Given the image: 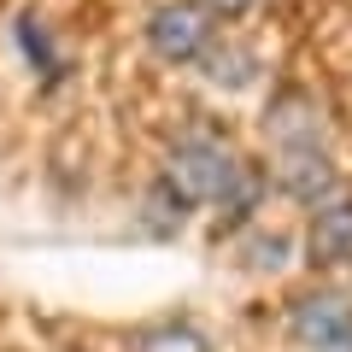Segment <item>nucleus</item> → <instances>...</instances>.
Returning a JSON list of instances; mask_svg holds the SVG:
<instances>
[{
	"label": "nucleus",
	"mask_w": 352,
	"mask_h": 352,
	"mask_svg": "<svg viewBox=\"0 0 352 352\" xmlns=\"http://www.w3.org/2000/svg\"><path fill=\"white\" fill-rule=\"evenodd\" d=\"M235 164H241V147H235V141H229L212 118H188V124L164 141L153 194H159L176 217H182V212H200V206L212 212L217 194H223L229 176H235Z\"/></svg>",
	"instance_id": "nucleus-1"
},
{
	"label": "nucleus",
	"mask_w": 352,
	"mask_h": 352,
	"mask_svg": "<svg viewBox=\"0 0 352 352\" xmlns=\"http://www.w3.org/2000/svg\"><path fill=\"white\" fill-rule=\"evenodd\" d=\"M141 36H147V53L164 65H182V71H200L206 53L217 47V18L206 12L200 0H159L147 12V24H141Z\"/></svg>",
	"instance_id": "nucleus-2"
},
{
	"label": "nucleus",
	"mask_w": 352,
	"mask_h": 352,
	"mask_svg": "<svg viewBox=\"0 0 352 352\" xmlns=\"http://www.w3.org/2000/svg\"><path fill=\"white\" fill-rule=\"evenodd\" d=\"M282 329L300 352H352V294L335 282L300 288L282 311Z\"/></svg>",
	"instance_id": "nucleus-3"
},
{
	"label": "nucleus",
	"mask_w": 352,
	"mask_h": 352,
	"mask_svg": "<svg viewBox=\"0 0 352 352\" xmlns=\"http://www.w3.org/2000/svg\"><path fill=\"white\" fill-rule=\"evenodd\" d=\"M270 188L288 194L294 206H305V212H317L323 200H335L340 194V164L329 147H300V153H276L270 159Z\"/></svg>",
	"instance_id": "nucleus-4"
},
{
	"label": "nucleus",
	"mask_w": 352,
	"mask_h": 352,
	"mask_svg": "<svg viewBox=\"0 0 352 352\" xmlns=\"http://www.w3.org/2000/svg\"><path fill=\"white\" fill-rule=\"evenodd\" d=\"M264 135L276 153H300V147H329V118L305 88H276L264 106Z\"/></svg>",
	"instance_id": "nucleus-5"
},
{
	"label": "nucleus",
	"mask_w": 352,
	"mask_h": 352,
	"mask_svg": "<svg viewBox=\"0 0 352 352\" xmlns=\"http://www.w3.org/2000/svg\"><path fill=\"white\" fill-rule=\"evenodd\" d=\"M300 252L311 270L335 276V270H352V194L340 188L335 200H323L311 217H305V235H300Z\"/></svg>",
	"instance_id": "nucleus-6"
},
{
	"label": "nucleus",
	"mask_w": 352,
	"mask_h": 352,
	"mask_svg": "<svg viewBox=\"0 0 352 352\" xmlns=\"http://www.w3.org/2000/svg\"><path fill=\"white\" fill-rule=\"evenodd\" d=\"M270 164L264 159H247V153H241V164H235V176H229V188L217 194V235H241V229H252L258 223V206L270 200Z\"/></svg>",
	"instance_id": "nucleus-7"
},
{
	"label": "nucleus",
	"mask_w": 352,
	"mask_h": 352,
	"mask_svg": "<svg viewBox=\"0 0 352 352\" xmlns=\"http://www.w3.org/2000/svg\"><path fill=\"white\" fill-rule=\"evenodd\" d=\"M241 264L258 270V276H282V270L294 264V235L288 229H270V223L241 229Z\"/></svg>",
	"instance_id": "nucleus-8"
},
{
	"label": "nucleus",
	"mask_w": 352,
	"mask_h": 352,
	"mask_svg": "<svg viewBox=\"0 0 352 352\" xmlns=\"http://www.w3.org/2000/svg\"><path fill=\"white\" fill-rule=\"evenodd\" d=\"M200 76H206L212 88H247L252 76H258V59L247 53V41H217V47L206 53Z\"/></svg>",
	"instance_id": "nucleus-9"
},
{
	"label": "nucleus",
	"mask_w": 352,
	"mask_h": 352,
	"mask_svg": "<svg viewBox=\"0 0 352 352\" xmlns=\"http://www.w3.org/2000/svg\"><path fill=\"white\" fill-rule=\"evenodd\" d=\"M129 352H212V335L200 323H188V317H170V323L141 329Z\"/></svg>",
	"instance_id": "nucleus-10"
},
{
	"label": "nucleus",
	"mask_w": 352,
	"mask_h": 352,
	"mask_svg": "<svg viewBox=\"0 0 352 352\" xmlns=\"http://www.w3.org/2000/svg\"><path fill=\"white\" fill-rule=\"evenodd\" d=\"M200 6H206L212 18H229V24H235V18H252L264 0H200Z\"/></svg>",
	"instance_id": "nucleus-11"
}]
</instances>
